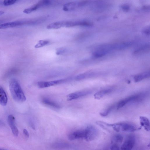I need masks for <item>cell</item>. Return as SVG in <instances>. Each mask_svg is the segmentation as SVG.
Returning a JSON list of instances; mask_svg holds the SVG:
<instances>
[{
    "instance_id": "cell-6",
    "label": "cell",
    "mask_w": 150,
    "mask_h": 150,
    "mask_svg": "<svg viewBox=\"0 0 150 150\" xmlns=\"http://www.w3.org/2000/svg\"><path fill=\"white\" fill-rule=\"evenodd\" d=\"M84 139L87 141H90L94 140L97 136L98 131L94 126L89 125L84 129Z\"/></svg>"
},
{
    "instance_id": "cell-20",
    "label": "cell",
    "mask_w": 150,
    "mask_h": 150,
    "mask_svg": "<svg viewBox=\"0 0 150 150\" xmlns=\"http://www.w3.org/2000/svg\"><path fill=\"white\" fill-rule=\"evenodd\" d=\"M42 102L45 105L54 108L58 109L60 108L58 104L47 98L43 99Z\"/></svg>"
},
{
    "instance_id": "cell-8",
    "label": "cell",
    "mask_w": 150,
    "mask_h": 150,
    "mask_svg": "<svg viewBox=\"0 0 150 150\" xmlns=\"http://www.w3.org/2000/svg\"><path fill=\"white\" fill-rule=\"evenodd\" d=\"M70 79L67 78L51 81H40L38 83V86L40 88H47L65 83Z\"/></svg>"
},
{
    "instance_id": "cell-30",
    "label": "cell",
    "mask_w": 150,
    "mask_h": 150,
    "mask_svg": "<svg viewBox=\"0 0 150 150\" xmlns=\"http://www.w3.org/2000/svg\"><path fill=\"white\" fill-rule=\"evenodd\" d=\"M4 13V12L3 11H0V16L3 14Z\"/></svg>"
},
{
    "instance_id": "cell-16",
    "label": "cell",
    "mask_w": 150,
    "mask_h": 150,
    "mask_svg": "<svg viewBox=\"0 0 150 150\" xmlns=\"http://www.w3.org/2000/svg\"><path fill=\"white\" fill-rule=\"evenodd\" d=\"M113 89L111 88H106L100 90L95 94L94 96L96 99H100L105 95L111 92Z\"/></svg>"
},
{
    "instance_id": "cell-25",
    "label": "cell",
    "mask_w": 150,
    "mask_h": 150,
    "mask_svg": "<svg viewBox=\"0 0 150 150\" xmlns=\"http://www.w3.org/2000/svg\"><path fill=\"white\" fill-rule=\"evenodd\" d=\"M121 7L123 10L125 11H128L130 9L129 6L126 4H124L122 5Z\"/></svg>"
},
{
    "instance_id": "cell-31",
    "label": "cell",
    "mask_w": 150,
    "mask_h": 150,
    "mask_svg": "<svg viewBox=\"0 0 150 150\" xmlns=\"http://www.w3.org/2000/svg\"><path fill=\"white\" fill-rule=\"evenodd\" d=\"M0 150H3V149H0Z\"/></svg>"
},
{
    "instance_id": "cell-12",
    "label": "cell",
    "mask_w": 150,
    "mask_h": 150,
    "mask_svg": "<svg viewBox=\"0 0 150 150\" xmlns=\"http://www.w3.org/2000/svg\"><path fill=\"white\" fill-rule=\"evenodd\" d=\"M8 121L13 134L15 136L17 137L18 134V131L15 125V117L13 115H8Z\"/></svg>"
},
{
    "instance_id": "cell-5",
    "label": "cell",
    "mask_w": 150,
    "mask_h": 150,
    "mask_svg": "<svg viewBox=\"0 0 150 150\" xmlns=\"http://www.w3.org/2000/svg\"><path fill=\"white\" fill-rule=\"evenodd\" d=\"M31 23L30 20H21L7 22L0 24V29L12 28L24 25H30Z\"/></svg>"
},
{
    "instance_id": "cell-28",
    "label": "cell",
    "mask_w": 150,
    "mask_h": 150,
    "mask_svg": "<svg viewBox=\"0 0 150 150\" xmlns=\"http://www.w3.org/2000/svg\"><path fill=\"white\" fill-rule=\"evenodd\" d=\"M65 51V49L63 48H59L57 49L56 52V54L58 55L63 53Z\"/></svg>"
},
{
    "instance_id": "cell-32",
    "label": "cell",
    "mask_w": 150,
    "mask_h": 150,
    "mask_svg": "<svg viewBox=\"0 0 150 150\" xmlns=\"http://www.w3.org/2000/svg\"><path fill=\"white\" fill-rule=\"evenodd\" d=\"M3 150H4V149H3Z\"/></svg>"
},
{
    "instance_id": "cell-21",
    "label": "cell",
    "mask_w": 150,
    "mask_h": 150,
    "mask_svg": "<svg viewBox=\"0 0 150 150\" xmlns=\"http://www.w3.org/2000/svg\"><path fill=\"white\" fill-rule=\"evenodd\" d=\"M114 106L112 105L109 107L108 108L105 109L103 111L100 113V116L102 117H105L107 116L112 111L114 108Z\"/></svg>"
},
{
    "instance_id": "cell-3",
    "label": "cell",
    "mask_w": 150,
    "mask_h": 150,
    "mask_svg": "<svg viewBox=\"0 0 150 150\" xmlns=\"http://www.w3.org/2000/svg\"><path fill=\"white\" fill-rule=\"evenodd\" d=\"M145 93H141L127 97L120 101L117 104V109H119L129 103L139 102L142 101L145 98Z\"/></svg>"
},
{
    "instance_id": "cell-7",
    "label": "cell",
    "mask_w": 150,
    "mask_h": 150,
    "mask_svg": "<svg viewBox=\"0 0 150 150\" xmlns=\"http://www.w3.org/2000/svg\"><path fill=\"white\" fill-rule=\"evenodd\" d=\"M136 142L135 137L133 135H129L126 138L122 145L121 150H132Z\"/></svg>"
},
{
    "instance_id": "cell-23",
    "label": "cell",
    "mask_w": 150,
    "mask_h": 150,
    "mask_svg": "<svg viewBox=\"0 0 150 150\" xmlns=\"http://www.w3.org/2000/svg\"><path fill=\"white\" fill-rule=\"evenodd\" d=\"M49 42L47 40H40L38 42L35 46V48H40L48 44Z\"/></svg>"
},
{
    "instance_id": "cell-27",
    "label": "cell",
    "mask_w": 150,
    "mask_h": 150,
    "mask_svg": "<svg viewBox=\"0 0 150 150\" xmlns=\"http://www.w3.org/2000/svg\"><path fill=\"white\" fill-rule=\"evenodd\" d=\"M110 150H120L119 147L118 145L116 144H113L110 147Z\"/></svg>"
},
{
    "instance_id": "cell-11",
    "label": "cell",
    "mask_w": 150,
    "mask_h": 150,
    "mask_svg": "<svg viewBox=\"0 0 150 150\" xmlns=\"http://www.w3.org/2000/svg\"><path fill=\"white\" fill-rule=\"evenodd\" d=\"M100 74V73L98 72H97L93 71H87L78 75L76 76L75 79L76 81H80L93 77Z\"/></svg>"
},
{
    "instance_id": "cell-18",
    "label": "cell",
    "mask_w": 150,
    "mask_h": 150,
    "mask_svg": "<svg viewBox=\"0 0 150 150\" xmlns=\"http://www.w3.org/2000/svg\"><path fill=\"white\" fill-rule=\"evenodd\" d=\"M149 44H145L133 52V54L134 55H140L148 52L149 50Z\"/></svg>"
},
{
    "instance_id": "cell-1",
    "label": "cell",
    "mask_w": 150,
    "mask_h": 150,
    "mask_svg": "<svg viewBox=\"0 0 150 150\" xmlns=\"http://www.w3.org/2000/svg\"><path fill=\"white\" fill-rule=\"evenodd\" d=\"M9 88L13 99L19 102L25 101L26 99L25 95L18 81L15 79L10 81Z\"/></svg>"
},
{
    "instance_id": "cell-22",
    "label": "cell",
    "mask_w": 150,
    "mask_h": 150,
    "mask_svg": "<svg viewBox=\"0 0 150 150\" xmlns=\"http://www.w3.org/2000/svg\"><path fill=\"white\" fill-rule=\"evenodd\" d=\"M123 140V136L120 134L115 135L112 138L113 142L116 143H121Z\"/></svg>"
},
{
    "instance_id": "cell-24",
    "label": "cell",
    "mask_w": 150,
    "mask_h": 150,
    "mask_svg": "<svg viewBox=\"0 0 150 150\" xmlns=\"http://www.w3.org/2000/svg\"><path fill=\"white\" fill-rule=\"evenodd\" d=\"M16 0H5L2 2V4L5 6H8L12 5L16 3Z\"/></svg>"
},
{
    "instance_id": "cell-2",
    "label": "cell",
    "mask_w": 150,
    "mask_h": 150,
    "mask_svg": "<svg viewBox=\"0 0 150 150\" xmlns=\"http://www.w3.org/2000/svg\"><path fill=\"white\" fill-rule=\"evenodd\" d=\"M105 125L107 127H111L117 132H132L138 129L135 125L130 122H120L113 124L106 122Z\"/></svg>"
},
{
    "instance_id": "cell-14",
    "label": "cell",
    "mask_w": 150,
    "mask_h": 150,
    "mask_svg": "<svg viewBox=\"0 0 150 150\" xmlns=\"http://www.w3.org/2000/svg\"><path fill=\"white\" fill-rule=\"evenodd\" d=\"M86 3V1H82L79 2H69L64 5L63 7V10L66 11L72 10L76 7L83 6Z\"/></svg>"
},
{
    "instance_id": "cell-15",
    "label": "cell",
    "mask_w": 150,
    "mask_h": 150,
    "mask_svg": "<svg viewBox=\"0 0 150 150\" xmlns=\"http://www.w3.org/2000/svg\"><path fill=\"white\" fill-rule=\"evenodd\" d=\"M150 76V73L149 71H145L135 75L133 79L135 82H137L148 78Z\"/></svg>"
},
{
    "instance_id": "cell-13",
    "label": "cell",
    "mask_w": 150,
    "mask_h": 150,
    "mask_svg": "<svg viewBox=\"0 0 150 150\" xmlns=\"http://www.w3.org/2000/svg\"><path fill=\"white\" fill-rule=\"evenodd\" d=\"M85 130H80L73 132L68 135L69 139L71 141L76 139H84Z\"/></svg>"
},
{
    "instance_id": "cell-4",
    "label": "cell",
    "mask_w": 150,
    "mask_h": 150,
    "mask_svg": "<svg viewBox=\"0 0 150 150\" xmlns=\"http://www.w3.org/2000/svg\"><path fill=\"white\" fill-rule=\"evenodd\" d=\"M81 21H61L53 23L48 25L47 28L48 29H58L62 28H70L81 26Z\"/></svg>"
},
{
    "instance_id": "cell-9",
    "label": "cell",
    "mask_w": 150,
    "mask_h": 150,
    "mask_svg": "<svg viewBox=\"0 0 150 150\" xmlns=\"http://www.w3.org/2000/svg\"><path fill=\"white\" fill-rule=\"evenodd\" d=\"M50 3V1L49 0L40 1L31 7L25 9L23 12L25 13L29 14L34 11L40 7L49 5Z\"/></svg>"
},
{
    "instance_id": "cell-26",
    "label": "cell",
    "mask_w": 150,
    "mask_h": 150,
    "mask_svg": "<svg viewBox=\"0 0 150 150\" xmlns=\"http://www.w3.org/2000/svg\"><path fill=\"white\" fill-rule=\"evenodd\" d=\"M142 32L145 35H150L149 27H148L144 28Z\"/></svg>"
},
{
    "instance_id": "cell-19",
    "label": "cell",
    "mask_w": 150,
    "mask_h": 150,
    "mask_svg": "<svg viewBox=\"0 0 150 150\" xmlns=\"http://www.w3.org/2000/svg\"><path fill=\"white\" fill-rule=\"evenodd\" d=\"M139 121L141 125L147 131H149L150 129V122L148 119L144 116H140Z\"/></svg>"
},
{
    "instance_id": "cell-10",
    "label": "cell",
    "mask_w": 150,
    "mask_h": 150,
    "mask_svg": "<svg viewBox=\"0 0 150 150\" xmlns=\"http://www.w3.org/2000/svg\"><path fill=\"white\" fill-rule=\"evenodd\" d=\"M91 92V90H86L71 93L67 95V99L68 100L76 99L89 94Z\"/></svg>"
},
{
    "instance_id": "cell-17",
    "label": "cell",
    "mask_w": 150,
    "mask_h": 150,
    "mask_svg": "<svg viewBox=\"0 0 150 150\" xmlns=\"http://www.w3.org/2000/svg\"><path fill=\"white\" fill-rule=\"evenodd\" d=\"M7 101L8 98L6 93L3 87L0 86V104L5 106Z\"/></svg>"
},
{
    "instance_id": "cell-29",
    "label": "cell",
    "mask_w": 150,
    "mask_h": 150,
    "mask_svg": "<svg viewBox=\"0 0 150 150\" xmlns=\"http://www.w3.org/2000/svg\"><path fill=\"white\" fill-rule=\"evenodd\" d=\"M23 133L26 138H28L29 134L28 131L26 129H24L23 130Z\"/></svg>"
}]
</instances>
